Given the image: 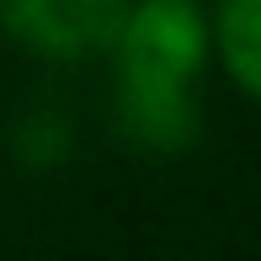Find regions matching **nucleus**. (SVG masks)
<instances>
[{
    "mask_svg": "<svg viewBox=\"0 0 261 261\" xmlns=\"http://www.w3.org/2000/svg\"><path fill=\"white\" fill-rule=\"evenodd\" d=\"M203 69V16L192 0H144L117 32V117L144 149H181L197 139L192 80Z\"/></svg>",
    "mask_w": 261,
    "mask_h": 261,
    "instance_id": "nucleus-1",
    "label": "nucleus"
},
{
    "mask_svg": "<svg viewBox=\"0 0 261 261\" xmlns=\"http://www.w3.org/2000/svg\"><path fill=\"white\" fill-rule=\"evenodd\" d=\"M11 38L48 59H80L112 48L123 32L128 0H0Z\"/></svg>",
    "mask_w": 261,
    "mask_h": 261,
    "instance_id": "nucleus-2",
    "label": "nucleus"
},
{
    "mask_svg": "<svg viewBox=\"0 0 261 261\" xmlns=\"http://www.w3.org/2000/svg\"><path fill=\"white\" fill-rule=\"evenodd\" d=\"M219 48H224L229 75L261 101V0H224Z\"/></svg>",
    "mask_w": 261,
    "mask_h": 261,
    "instance_id": "nucleus-3",
    "label": "nucleus"
}]
</instances>
